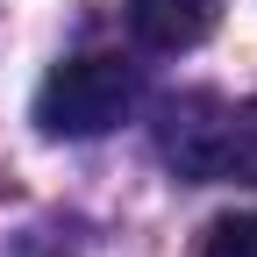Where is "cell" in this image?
<instances>
[{"label": "cell", "instance_id": "6da1fadb", "mask_svg": "<svg viewBox=\"0 0 257 257\" xmlns=\"http://www.w3.org/2000/svg\"><path fill=\"white\" fill-rule=\"evenodd\" d=\"M165 165L193 186H257V100H179L165 114Z\"/></svg>", "mask_w": 257, "mask_h": 257}, {"label": "cell", "instance_id": "7a4b0ae2", "mask_svg": "<svg viewBox=\"0 0 257 257\" xmlns=\"http://www.w3.org/2000/svg\"><path fill=\"white\" fill-rule=\"evenodd\" d=\"M143 100V79L136 64L114 57V50H86V57H64L57 72L36 86V128L43 136H107L114 121H128Z\"/></svg>", "mask_w": 257, "mask_h": 257}, {"label": "cell", "instance_id": "3957f363", "mask_svg": "<svg viewBox=\"0 0 257 257\" xmlns=\"http://www.w3.org/2000/svg\"><path fill=\"white\" fill-rule=\"evenodd\" d=\"M221 22V0H128V29L150 50H193Z\"/></svg>", "mask_w": 257, "mask_h": 257}, {"label": "cell", "instance_id": "277c9868", "mask_svg": "<svg viewBox=\"0 0 257 257\" xmlns=\"http://www.w3.org/2000/svg\"><path fill=\"white\" fill-rule=\"evenodd\" d=\"M200 257H257V214H221L200 243Z\"/></svg>", "mask_w": 257, "mask_h": 257}]
</instances>
